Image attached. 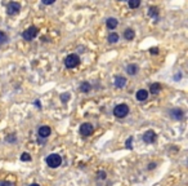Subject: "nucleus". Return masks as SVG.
Instances as JSON below:
<instances>
[{
    "mask_svg": "<svg viewBox=\"0 0 188 186\" xmlns=\"http://www.w3.org/2000/svg\"><path fill=\"white\" fill-rule=\"evenodd\" d=\"M19 10H21V4L17 3V2H12V3H9L7 5V13L9 16H16L19 13Z\"/></svg>",
    "mask_w": 188,
    "mask_h": 186,
    "instance_id": "obj_5",
    "label": "nucleus"
},
{
    "mask_svg": "<svg viewBox=\"0 0 188 186\" xmlns=\"http://www.w3.org/2000/svg\"><path fill=\"white\" fill-rule=\"evenodd\" d=\"M7 40H8L7 34H5V32H3V31H0V44H3V43H5Z\"/></svg>",
    "mask_w": 188,
    "mask_h": 186,
    "instance_id": "obj_19",
    "label": "nucleus"
},
{
    "mask_svg": "<svg viewBox=\"0 0 188 186\" xmlns=\"http://www.w3.org/2000/svg\"><path fill=\"white\" fill-rule=\"evenodd\" d=\"M37 34H39V29L35 27V26H31V27H28L26 31L22 32V38H23L25 40H32L34 38L37 36Z\"/></svg>",
    "mask_w": 188,
    "mask_h": 186,
    "instance_id": "obj_4",
    "label": "nucleus"
},
{
    "mask_svg": "<svg viewBox=\"0 0 188 186\" xmlns=\"http://www.w3.org/2000/svg\"><path fill=\"white\" fill-rule=\"evenodd\" d=\"M139 5H141V2H139V0H130V2H129V7H130L131 9L138 8Z\"/></svg>",
    "mask_w": 188,
    "mask_h": 186,
    "instance_id": "obj_18",
    "label": "nucleus"
},
{
    "mask_svg": "<svg viewBox=\"0 0 188 186\" xmlns=\"http://www.w3.org/2000/svg\"><path fill=\"white\" fill-rule=\"evenodd\" d=\"M21 160H22V162H30V160H31L30 154H27V152H23V154L21 155Z\"/></svg>",
    "mask_w": 188,
    "mask_h": 186,
    "instance_id": "obj_20",
    "label": "nucleus"
},
{
    "mask_svg": "<svg viewBox=\"0 0 188 186\" xmlns=\"http://www.w3.org/2000/svg\"><path fill=\"white\" fill-rule=\"evenodd\" d=\"M61 163H62V158H61L58 154H50V155H48V158H47V164H48L50 168H57V167H59Z\"/></svg>",
    "mask_w": 188,
    "mask_h": 186,
    "instance_id": "obj_3",
    "label": "nucleus"
},
{
    "mask_svg": "<svg viewBox=\"0 0 188 186\" xmlns=\"http://www.w3.org/2000/svg\"><path fill=\"white\" fill-rule=\"evenodd\" d=\"M30 186H40V185H39V183H31Z\"/></svg>",
    "mask_w": 188,
    "mask_h": 186,
    "instance_id": "obj_28",
    "label": "nucleus"
},
{
    "mask_svg": "<svg viewBox=\"0 0 188 186\" xmlns=\"http://www.w3.org/2000/svg\"><path fill=\"white\" fill-rule=\"evenodd\" d=\"M108 41L112 43V44L113 43H117L119 41V35L116 34V32H112V34L108 35Z\"/></svg>",
    "mask_w": 188,
    "mask_h": 186,
    "instance_id": "obj_17",
    "label": "nucleus"
},
{
    "mask_svg": "<svg viewBox=\"0 0 188 186\" xmlns=\"http://www.w3.org/2000/svg\"><path fill=\"white\" fill-rule=\"evenodd\" d=\"M135 97H137L138 101H146L148 98V92L146 89H141L137 92V94H135Z\"/></svg>",
    "mask_w": 188,
    "mask_h": 186,
    "instance_id": "obj_10",
    "label": "nucleus"
},
{
    "mask_svg": "<svg viewBox=\"0 0 188 186\" xmlns=\"http://www.w3.org/2000/svg\"><path fill=\"white\" fill-rule=\"evenodd\" d=\"M68 98H70V94H66V96L63 94V96H62V97H61V100H62V101H67V100H68Z\"/></svg>",
    "mask_w": 188,
    "mask_h": 186,
    "instance_id": "obj_25",
    "label": "nucleus"
},
{
    "mask_svg": "<svg viewBox=\"0 0 188 186\" xmlns=\"http://www.w3.org/2000/svg\"><path fill=\"white\" fill-rule=\"evenodd\" d=\"M98 176H99V178H106V173L101 171V172H98Z\"/></svg>",
    "mask_w": 188,
    "mask_h": 186,
    "instance_id": "obj_23",
    "label": "nucleus"
},
{
    "mask_svg": "<svg viewBox=\"0 0 188 186\" xmlns=\"http://www.w3.org/2000/svg\"><path fill=\"white\" fill-rule=\"evenodd\" d=\"M138 71V67H137V65H128L126 66V72L129 75H135Z\"/></svg>",
    "mask_w": 188,
    "mask_h": 186,
    "instance_id": "obj_15",
    "label": "nucleus"
},
{
    "mask_svg": "<svg viewBox=\"0 0 188 186\" xmlns=\"http://www.w3.org/2000/svg\"><path fill=\"white\" fill-rule=\"evenodd\" d=\"M170 114H171V116L174 118V119H182L183 118V111L181 110V109H174V110H171L170 111Z\"/></svg>",
    "mask_w": 188,
    "mask_h": 186,
    "instance_id": "obj_12",
    "label": "nucleus"
},
{
    "mask_svg": "<svg viewBox=\"0 0 188 186\" xmlns=\"http://www.w3.org/2000/svg\"><path fill=\"white\" fill-rule=\"evenodd\" d=\"M160 91H161V85L159 83H153L150 88V93H153V94H157Z\"/></svg>",
    "mask_w": 188,
    "mask_h": 186,
    "instance_id": "obj_14",
    "label": "nucleus"
},
{
    "mask_svg": "<svg viewBox=\"0 0 188 186\" xmlns=\"http://www.w3.org/2000/svg\"><path fill=\"white\" fill-rule=\"evenodd\" d=\"M150 14H151V16H153V17H155V19H157V17H159L157 10H156L155 8H151V9H150Z\"/></svg>",
    "mask_w": 188,
    "mask_h": 186,
    "instance_id": "obj_21",
    "label": "nucleus"
},
{
    "mask_svg": "<svg viewBox=\"0 0 188 186\" xmlns=\"http://www.w3.org/2000/svg\"><path fill=\"white\" fill-rule=\"evenodd\" d=\"M150 52H151L152 54H156V53H159V49H157V48H151Z\"/></svg>",
    "mask_w": 188,
    "mask_h": 186,
    "instance_id": "obj_26",
    "label": "nucleus"
},
{
    "mask_svg": "<svg viewBox=\"0 0 188 186\" xmlns=\"http://www.w3.org/2000/svg\"><path fill=\"white\" fill-rule=\"evenodd\" d=\"M93 132H94V127L90 123L81 124V127H80V135H82L84 137H88V136L93 135Z\"/></svg>",
    "mask_w": 188,
    "mask_h": 186,
    "instance_id": "obj_6",
    "label": "nucleus"
},
{
    "mask_svg": "<svg viewBox=\"0 0 188 186\" xmlns=\"http://www.w3.org/2000/svg\"><path fill=\"white\" fill-rule=\"evenodd\" d=\"M44 4H47V5H50V4H53L54 2H53V0H49V2H43Z\"/></svg>",
    "mask_w": 188,
    "mask_h": 186,
    "instance_id": "obj_27",
    "label": "nucleus"
},
{
    "mask_svg": "<svg viewBox=\"0 0 188 186\" xmlns=\"http://www.w3.org/2000/svg\"><path fill=\"white\" fill-rule=\"evenodd\" d=\"M80 89H81V92H84V93H89L90 92V89H92V85L89 84V83H82L81 84V87H80Z\"/></svg>",
    "mask_w": 188,
    "mask_h": 186,
    "instance_id": "obj_16",
    "label": "nucleus"
},
{
    "mask_svg": "<svg viewBox=\"0 0 188 186\" xmlns=\"http://www.w3.org/2000/svg\"><path fill=\"white\" fill-rule=\"evenodd\" d=\"M0 186H13V183L8 182V181H2V182H0Z\"/></svg>",
    "mask_w": 188,
    "mask_h": 186,
    "instance_id": "obj_22",
    "label": "nucleus"
},
{
    "mask_svg": "<svg viewBox=\"0 0 188 186\" xmlns=\"http://www.w3.org/2000/svg\"><path fill=\"white\" fill-rule=\"evenodd\" d=\"M143 141L146 144H153L156 141V133L153 130H147L144 135H143Z\"/></svg>",
    "mask_w": 188,
    "mask_h": 186,
    "instance_id": "obj_7",
    "label": "nucleus"
},
{
    "mask_svg": "<svg viewBox=\"0 0 188 186\" xmlns=\"http://www.w3.org/2000/svg\"><path fill=\"white\" fill-rule=\"evenodd\" d=\"M106 25H107V27H108L110 30H113V29L117 27L119 21H117L116 18H108V19L106 21Z\"/></svg>",
    "mask_w": 188,
    "mask_h": 186,
    "instance_id": "obj_11",
    "label": "nucleus"
},
{
    "mask_svg": "<svg viewBox=\"0 0 188 186\" xmlns=\"http://www.w3.org/2000/svg\"><path fill=\"white\" fill-rule=\"evenodd\" d=\"M129 114V107L125 104H120L113 109V115L116 118H125Z\"/></svg>",
    "mask_w": 188,
    "mask_h": 186,
    "instance_id": "obj_2",
    "label": "nucleus"
},
{
    "mask_svg": "<svg viewBox=\"0 0 188 186\" xmlns=\"http://www.w3.org/2000/svg\"><path fill=\"white\" fill-rule=\"evenodd\" d=\"M80 65V58L77 54H68L65 60V66L67 69H75Z\"/></svg>",
    "mask_w": 188,
    "mask_h": 186,
    "instance_id": "obj_1",
    "label": "nucleus"
},
{
    "mask_svg": "<svg viewBox=\"0 0 188 186\" xmlns=\"http://www.w3.org/2000/svg\"><path fill=\"white\" fill-rule=\"evenodd\" d=\"M125 84H126V79L124 76H116L115 78V87L116 88H122V87H125Z\"/></svg>",
    "mask_w": 188,
    "mask_h": 186,
    "instance_id": "obj_9",
    "label": "nucleus"
},
{
    "mask_svg": "<svg viewBox=\"0 0 188 186\" xmlns=\"http://www.w3.org/2000/svg\"><path fill=\"white\" fill-rule=\"evenodd\" d=\"M134 36H135V32H134L131 29H126V30H125V32H124V38L126 39V40H133Z\"/></svg>",
    "mask_w": 188,
    "mask_h": 186,
    "instance_id": "obj_13",
    "label": "nucleus"
},
{
    "mask_svg": "<svg viewBox=\"0 0 188 186\" xmlns=\"http://www.w3.org/2000/svg\"><path fill=\"white\" fill-rule=\"evenodd\" d=\"M131 141H133V137H129V140H128V142H126V146H128V149H131Z\"/></svg>",
    "mask_w": 188,
    "mask_h": 186,
    "instance_id": "obj_24",
    "label": "nucleus"
},
{
    "mask_svg": "<svg viewBox=\"0 0 188 186\" xmlns=\"http://www.w3.org/2000/svg\"><path fill=\"white\" fill-rule=\"evenodd\" d=\"M50 132H52L50 128L47 127V125L40 127L39 130H37V133H39V137H40V138H47V137H49V136H50Z\"/></svg>",
    "mask_w": 188,
    "mask_h": 186,
    "instance_id": "obj_8",
    "label": "nucleus"
}]
</instances>
